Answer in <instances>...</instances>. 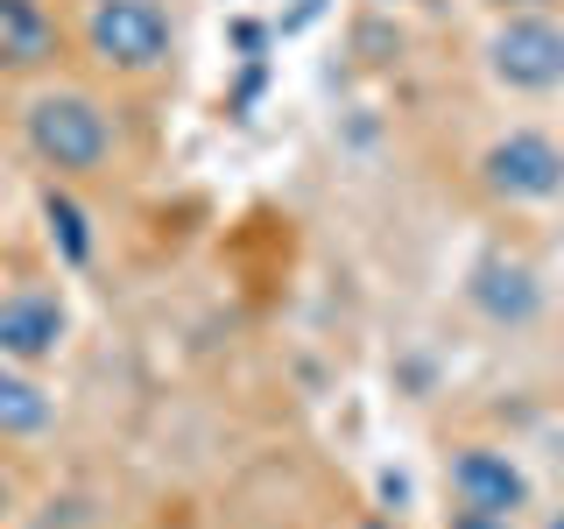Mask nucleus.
I'll return each instance as SVG.
<instances>
[{"label":"nucleus","instance_id":"f257e3e1","mask_svg":"<svg viewBox=\"0 0 564 529\" xmlns=\"http://www.w3.org/2000/svg\"><path fill=\"white\" fill-rule=\"evenodd\" d=\"M22 141L43 170L57 176H93L113 163V120L93 93H70V85H50L22 106Z\"/></svg>","mask_w":564,"mask_h":529},{"label":"nucleus","instance_id":"f03ea898","mask_svg":"<svg viewBox=\"0 0 564 529\" xmlns=\"http://www.w3.org/2000/svg\"><path fill=\"white\" fill-rule=\"evenodd\" d=\"M85 50L113 78H155L176 57V29L163 0H93L85 8Z\"/></svg>","mask_w":564,"mask_h":529},{"label":"nucleus","instance_id":"7ed1b4c3","mask_svg":"<svg viewBox=\"0 0 564 529\" xmlns=\"http://www.w3.org/2000/svg\"><path fill=\"white\" fill-rule=\"evenodd\" d=\"M487 71L508 93H564V22L543 8L501 14V29L487 35Z\"/></svg>","mask_w":564,"mask_h":529},{"label":"nucleus","instance_id":"20e7f679","mask_svg":"<svg viewBox=\"0 0 564 529\" xmlns=\"http://www.w3.org/2000/svg\"><path fill=\"white\" fill-rule=\"evenodd\" d=\"M480 184L501 205H551L564 191V149L543 128H508L480 149Z\"/></svg>","mask_w":564,"mask_h":529},{"label":"nucleus","instance_id":"39448f33","mask_svg":"<svg viewBox=\"0 0 564 529\" xmlns=\"http://www.w3.org/2000/svg\"><path fill=\"white\" fill-rule=\"evenodd\" d=\"M64 57V22L50 0H0V78H43Z\"/></svg>","mask_w":564,"mask_h":529},{"label":"nucleus","instance_id":"423d86ee","mask_svg":"<svg viewBox=\"0 0 564 529\" xmlns=\"http://www.w3.org/2000/svg\"><path fill=\"white\" fill-rule=\"evenodd\" d=\"M64 296L57 290H8L0 296V360L29 367V360H50L64 346Z\"/></svg>","mask_w":564,"mask_h":529},{"label":"nucleus","instance_id":"0eeeda50","mask_svg":"<svg viewBox=\"0 0 564 529\" xmlns=\"http://www.w3.org/2000/svg\"><path fill=\"white\" fill-rule=\"evenodd\" d=\"M452 494H458V508H480V516H516L529 501V481H522V466L508 452L466 445L452 458Z\"/></svg>","mask_w":564,"mask_h":529},{"label":"nucleus","instance_id":"6e6552de","mask_svg":"<svg viewBox=\"0 0 564 529\" xmlns=\"http://www.w3.org/2000/svg\"><path fill=\"white\" fill-rule=\"evenodd\" d=\"M473 304H480L494 325H529V317L543 311V290H536V276H529V261L487 255L480 269H473Z\"/></svg>","mask_w":564,"mask_h":529},{"label":"nucleus","instance_id":"1a4fd4ad","mask_svg":"<svg viewBox=\"0 0 564 529\" xmlns=\"http://www.w3.org/2000/svg\"><path fill=\"white\" fill-rule=\"evenodd\" d=\"M50 396L35 388L14 360H0V438H35V431H50Z\"/></svg>","mask_w":564,"mask_h":529},{"label":"nucleus","instance_id":"9d476101","mask_svg":"<svg viewBox=\"0 0 564 529\" xmlns=\"http://www.w3.org/2000/svg\"><path fill=\"white\" fill-rule=\"evenodd\" d=\"M43 219H50V240H64V255H70V261H85V255H93V234H85V212L70 205L64 191H50V198H43Z\"/></svg>","mask_w":564,"mask_h":529},{"label":"nucleus","instance_id":"9b49d317","mask_svg":"<svg viewBox=\"0 0 564 529\" xmlns=\"http://www.w3.org/2000/svg\"><path fill=\"white\" fill-rule=\"evenodd\" d=\"M452 529H516V522H508V516H480V508H458Z\"/></svg>","mask_w":564,"mask_h":529},{"label":"nucleus","instance_id":"f8f14e48","mask_svg":"<svg viewBox=\"0 0 564 529\" xmlns=\"http://www.w3.org/2000/svg\"><path fill=\"white\" fill-rule=\"evenodd\" d=\"M494 14H529V8H543V0H487Z\"/></svg>","mask_w":564,"mask_h":529},{"label":"nucleus","instance_id":"ddd939ff","mask_svg":"<svg viewBox=\"0 0 564 529\" xmlns=\"http://www.w3.org/2000/svg\"><path fill=\"white\" fill-rule=\"evenodd\" d=\"M8 508H14V481L0 473V522H8Z\"/></svg>","mask_w":564,"mask_h":529},{"label":"nucleus","instance_id":"4468645a","mask_svg":"<svg viewBox=\"0 0 564 529\" xmlns=\"http://www.w3.org/2000/svg\"><path fill=\"white\" fill-rule=\"evenodd\" d=\"M360 529H395V522H360Z\"/></svg>","mask_w":564,"mask_h":529},{"label":"nucleus","instance_id":"2eb2a0df","mask_svg":"<svg viewBox=\"0 0 564 529\" xmlns=\"http://www.w3.org/2000/svg\"><path fill=\"white\" fill-rule=\"evenodd\" d=\"M543 529H564V516H551V522H543Z\"/></svg>","mask_w":564,"mask_h":529}]
</instances>
